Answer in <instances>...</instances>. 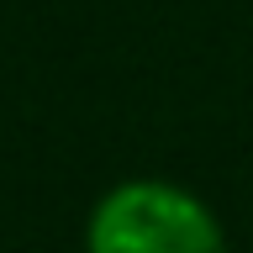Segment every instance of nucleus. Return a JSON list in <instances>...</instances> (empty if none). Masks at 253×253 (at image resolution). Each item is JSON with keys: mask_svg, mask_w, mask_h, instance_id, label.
Wrapping results in <instances>:
<instances>
[{"mask_svg": "<svg viewBox=\"0 0 253 253\" xmlns=\"http://www.w3.org/2000/svg\"><path fill=\"white\" fill-rule=\"evenodd\" d=\"M84 253H227V232L195 190L137 174L95 201Z\"/></svg>", "mask_w": 253, "mask_h": 253, "instance_id": "1", "label": "nucleus"}]
</instances>
